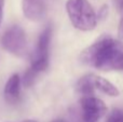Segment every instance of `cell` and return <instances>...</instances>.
<instances>
[{"label": "cell", "instance_id": "6da1fadb", "mask_svg": "<svg viewBox=\"0 0 123 122\" xmlns=\"http://www.w3.org/2000/svg\"><path fill=\"white\" fill-rule=\"evenodd\" d=\"M123 44L109 35H103L85 48L80 55L83 64L102 71L121 70Z\"/></svg>", "mask_w": 123, "mask_h": 122}, {"label": "cell", "instance_id": "7a4b0ae2", "mask_svg": "<svg viewBox=\"0 0 123 122\" xmlns=\"http://www.w3.org/2000/svg\"><path fill=\"white\" fill-rule=\"evenodd\" d=\"M66 12L74 28L91 31L97 25V14L87 0H67Z\"/></svg>", "mask_w": 123, "mask_h": 122}, {"label": "cell", "instance_id": "3957f363", "mask_svg": "<svg viewBox=\"0 0 123 122\" xmlns=\"http://www.w3.org/2000/svg\"><path fill=\"white\" fill-rule=\"evenodd\" d=\"M52 37V27L47 26L40 34L36 49L31 54L29 69L36 75L44 71L49 66L50 58V43Z\"/></svg>", "mask_w": 123, "mask_h": 122}, {"label": "cell", "instance_id": "277c9868", "mask_svg": "<svg viewBox=\"0 0 123 122\" xmlns=\"http://www.w3.org/2000/svg\"><path fill=\"white\" fill-rule=\"evenodd\" d=\"M6 52L17 57H24L27 52V39L24 29L19 25H12L4 31L0 39Z\"/></svg>", "mask_w": 123, "mask_h": 122}, {"label": "cell", "instance_id": "5b68a950", "mask_svg": "<svg viewBox=\"0 0 123 122\" xmlns=\"http://www.w3.org/2000/svg\"><path fill=\"white\" fill-rule=\"evenodd\" d=\"M80 106L83 122H97L107 112L105 103L95 96L81 97Z\"/></svg>", "mask_w": 123, "mask_h": 122}, {"label": "cell", "instance_id": "8992f818", "mask_svg": "<svg viewBox=\"0 0 123 122\" xmlns=\"http://www.w3.org/2000/svg\"><path fill=\"white\" fill-rule=\"evenodd\" d=\"M22 9L27 19L39 22L47 14V0H22Z\"/></svg>", "mask_w": 123, "mask_h": 122}, {"label": "cell", "instance_id": "52a82bcc", "mask_svg": "<svg viewBox=\"0 0 123 122\" xmlns=\"http://www.w3.org/2000/svg\"><path fill=\"white\" fill-rule=\"evenodd\" d=\"M21 85L22 80L17 73H13L6 82L3 94L4 98L9 104L14 105V104L18 103L19 98H21Z\"/></svg>", "mask_w": 123, "mask_h": 122}, {"label": "cell", "instance_id": "ba28073f", "mask_svg": "<svg viewBox=\"0 0 123 122\" xmlns=\"http://www.w3.org/2000/svg\"><path fill=\"white\" fill-rule=\"evenodd\" d=\"M93 83L95 90L100 91L102 93L108 95L111 97H117L120 95V91L112 82L107 80L106 78H103L100 76L93 75Z\"/></svg>", "mask_w": 123, "mask_h": 122}, {"label": "cell", "instance_id": "9c48e42d", "mask_svg": "<svg viewBox=\"0 0 123 122\" xmlns=\"http://www.w3.org/2000/svg\"><path fill=\"white\" fill-rule=\"evenodd\" d=\"M76 89L77 92L81 95V97L94 96L95 88H94V83H93V73H89V75L81 77L79 79V81L77 82Z\"/></svg>", "mask_w": 123, "mask_h": 122}, {"label": "cell", "instance_id": "30bf717a", "mask_svg": "<svg viewBox=\"0 0 123 122\" xmlns=\"http://www.w3.org/2000/svg\"><path fill=\"white\" fill-rule=\"evenodd\" d=\"M106 122H123V110L121 109H113L107 117Z\"/></svg>", "mask_w": 123, "mask_h": 122}, {"label": "cell", "instance_id": "8fae6325", "mask_svg": "<svg viewBox=\"0 0 123 122\" xmlns=\"http://www.w3.org/2000/svg\"><path fill=\"white\" fill-rule=\"evenodd\" d=\"M107 13H108V8H107V6H103L102 8L99 9V11H98V14H97V18H105V17L107 16Z\"/></svg>", "mask_w": 123, "mask_h": 122}, {"label": "cell", "instance_id": "7c38bea8", "mask_svg": "<svg viewBox=\"0 0 123 122\" xmlns=\"http://www.w3.org/2000/svg\"><path fill=\"white\" fill-rule=\"evenodd\" d=\"M118 36H119L120 40H123V15L120 19L119 23V27H118Z\"/></svg>", "mask_w": 123, "mask_h": 122}, {"label": "cell", "instance_id": "4fadbf2b", "mask_svg": "<svg viewBox=\"0 0 123 122\" xmlns=\"http://www.w3.org/2000/svg\"><path fill=\"white\" fill-rule=\"evenodd\" d=\"M3 6H4V0H0V25H1L2 18H3Z\"/></svg>", "mask_w": 123, "mask_h": 122}, {"label": "cell", "instance_id": "5bb4252c", "mask_svg": "<svg viewBox=\"0 0 123 122\" xmlns=\"http://www.w3.org/2000/svg\"><path fill=\"white\" fill-rule=\"evenodd\" d=\"M115 2L119 8V10H123V0H115Z\"/></svg>", "mask_w": 123, "mask_h": 122}, {"label": "cell", "instance_id": "9a60e30c", "mask_svg": "<svg viewBox=\"0 0 123 122\" xmlns=\"http://www.w3.org/2000/svg\"><path fill=\"white\" fill-rule=\"evenodd\" d=\"M52 122H66V121L62 120V119H58V120H54V121H52Z\"/></svg>", "mask_w": 123, "mask_h": 122}, {"label": "cell", "instance_id": "2e32d148", "mask_svg": "<svg viewBox=\"0 0 123 122\" xmlns=\"http://www.w3.org/2000/svg\"><path fill=\"white\" fill-rule=\"evenodd\" d=\"M23 122H37V121H35V120H24Z\"/></svg>", "mask_w": 123, "mask_h": 122}, {"label": "cell", "instance_id": "e0dca14e", "mask_svg": "<svg viewBox=\"0 0 123 122\" xmlns=\"http://www.w3.org/2000/svg\"><path fill=\"white\" fill-rule=\"evenodd\" d=\"M121 70H123V57H122V62H121Z\"/></svg>", "mask_w": 123, "mask_h": 122}]
</instances>
